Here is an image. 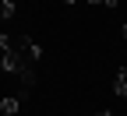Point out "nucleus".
Instances as JSON below:
<instances>
[{"mask_svg":"<svg viewBox=\"0 0 127 116\" xmlns=\"http://www.w3.org/2000/svg\"><path fill=\"white\" fill-rule=\"evenodd\" d=\"M113 92H117L120 98H127V70H120V74H117V85H113Z\"/></svg>","mask_w":127,"mask_h":116,"instance_id":"nucleus-2","label":"nucleus"},{"mask_svg":"<svg viewBox=\"0 0 127 116\" xmlns=\"http://www.w3.org/2000/svg\"><path fill=\"white\" fill-rule=\"evenodd\" d=\"M120 35H124V42H127V25H124V28H120Z\"/></svg>","mask_w":127,"mask_h":116,"instance_id":"nucleus-3","label":"nucleus"},{"mask_svg":"<svg viewBox=\"0 0 127 116\" xmlns=\"http://www.w3.org/2000/svg\"><path fill=\"white\" fill-rule=\"evenodd\" d=\"M95 116H113V113H106V109H102V113H95Z\"/></svg>","mask_w":127,"mask_h":116,"instance_id":"nucleus-4","label":"nucleus"},{"mask_svg":"<svg viewBox=\"0 0 127 116\" xmlns=\"http://www.w3.org/2000/svg\"><path fill=\"white\" fill-rule=\"evenodd\" d=\"M0 113H4V116H14V113H18V98H14V95H7L4 102H0Z\"/></svg>","mask_w":127,"mask_h":116,"instance_id":"nucleus-1","label":"nucleus"}]
</instances>
